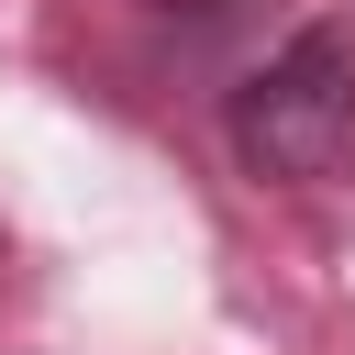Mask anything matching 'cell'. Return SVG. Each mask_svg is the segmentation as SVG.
Returning a JSON list of instances; mask_svg holds the SVG:
<instances>
[{
    "mask_svg": "<svg viewBox=\"0 0 355 355\" xmlns=\"http://www.w3.org/2000/svg\"><path fill=\"white\" fill-rule=\"evenodd\" d=\"M233 166L244 178H333L355 155V22H300L266 67H244V89L222 100Z\"/></svg>",
    "mask_w": 355,
    "mask_h": 355,
    "instance_id": "cell-1",
    "label": "cell"
},
{
    "mask_svg": "<svg viewBox=\"0 0 355 355\" xmlns=\"http://www.w3.org/2000/svg\"><path fill=\"white\" fill-rule=\"evenodd\" d=\"M155 11H166V22H222L233 0H155Z\"/></svg>",
    "mask_w": 355,
    "mask_h": 355,
    "instance_id": "cell-2",
    "label": "cell"
}]
</instances>
